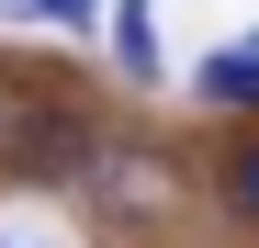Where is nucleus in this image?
I'll return each mask as SVG.
<instances>
[{"label": "nucleus", "instance_id": "7ed1b4c3", "mask_svg": "<svg viewBox=\"0 0 259 248\" xmlns=\"http://www.w3.org/2000/svg\"><path fill=\"white\" fill-rule=\"evenodd\" d=\"M192 91H203V102H248V91H259V34H248V46H214V57L192 68Z\"/></svg>", "mask_w": 259, "mask_h": 248}, {"label": "nucleus", "instance_id": "423d86ee", "mask_svg": "<svg viewBox=\"0 0 259 248\" xmlns=\"http://www.w3.org/2000/svg\"><path fill=\"white\" fill-rule=\"evenodd\" d=\"M23 12H34V23H68V34H91V23H102V0H23Z\"/></svg>", "mask_w": 259, "mask_h": 248}, {"label": "nucleus", "instance_id": "f03ea898", "mask_svg": "<svg viewBox=\"0 0 259 248\" xmlns=\"http://www.w3.org/2000/svg\"><path fill=\"white\" fill-rule=\"evenodd\" d=\"M79 192H91L102 215H169V192H181V170H169L158 147H113V136H102V158L79 170Z\"/></svg>", "mask_w": 259, "mask_h": 248}, {"label": "nucleus", "instance_id": "39448f33", "mask_svg": "<svg viewBox=\"0 0 259 248\" xmlns=\"http://www.w3.org/2000/svg\"><path fill=\"white\" fill-rule=\"evenodd\" d=\"M226 203H237V215H248V226H259V136H248V147H237V158H226Z\"/></svg>", "mask_w": 259, "mask_h": 248}, {"label": "nucleus", "instance_id": "f257e3e1", "mask_svg": "<svg viewBox=\"0 0 259 248\" xmlns=\"http://www.w3.org/2000/svg\"><path fill=\"white\" fill-rule=\"evenodd\" d=\"M91 158H102V124L68 91H0V181L46 192V181H79Z\"/></svg>", "mask_w": 259, "mask_h": 248}, {"label": "nucleus", "instance_id": "20e7f679", "mask_svg": "<svg viewBox=\"0 0 259 248\" xmlns=\"http://www.w3.org/2000/svg\"><path fill=\"white\" fill-rule=\"evenodd\" d=\"M158 0H113V57H124V79H158Z\"/></svg>", "mask_w": 259, "mask_h": 248}]
</instances>
